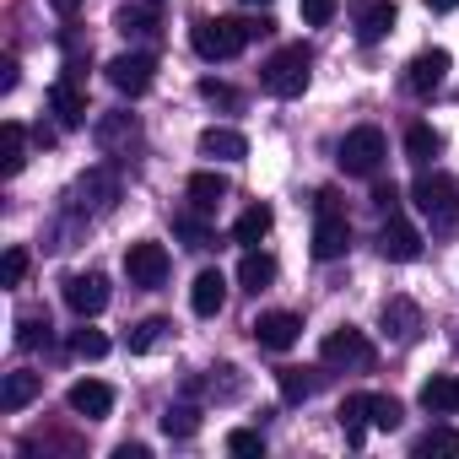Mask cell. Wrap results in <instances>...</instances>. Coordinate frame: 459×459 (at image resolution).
<instances>
[{"mask_svg":"<svg viewBox=\"0 0 459 459\" xmlns=\"http://www.w3.org/2000/svg\"><path fill=\"white\" fill-rule=\"evenodd\" d=\"M49 6H55L60 17H76V12H82V0H49Z\"/></svg>","mask_w":459,"mask_h":459,"instance_id":"obj_46","label":"cell"},{"mask_svg":"<svg viewBox=\"0 0 459 459\" xmlns=\"http://www.w3.org/2000/svg\"><path fill=\"white\" fill-rule=\"evenodd\" d=\"M351 249V221L341 216V211H319V221H314V260H341Z\"/></svg>","mask_w":459,"mask_h":459,"instance_id":"obj_12","label":"cell"},{"mask_svg":"<svg viewBox=\"0 0 459 459\" xmlns=\"http://www.w3.org/2000/svg\"><path fill=\"white\" fill-rule=\"evenodd\" d=\"M271 33V22L265 17H255V22H233V17H205V22H195V33H189V44H195V55L200 60H233V55H244L255 39H265Z\"/></svg>","mask_w":459,"mask_h":459,"instance_id":"obj_1","label":"cell"},{"mask_svg":"<svg viewBox=\"0 0 459 459\" xmlns=\"http://www.w3.org/2000/svg\"><path fill=\"white\" fill-rule=\"evenodd\" d=\"M114 28L130 39V33H152V28H157V17H152L146 6H119V12H114Z\"/></svg>","mask_w":459,"mask_h":459,"instance_id":"obj_34","label":"cell"},{"mask_svg":"<svg viewBox=\"0 0 459 459\" xmlns=\"http://www.w3.org/2000/svg\"><path fill=\"white\" fill-rule=\"evenodd\" d=\"M271 281H276V260L260 255V249H249L244 265H238V287H244V292H265Z\"/></svg>","mask_w":459,"mask_h":459,"instance_id":"obj_25","label":"cell"},{"mask_svg":"<svg viewBox=\"0 0 459 459\" xmlns=\"http://www.w3.org/2000/svg\"><path fill=\"white\" fill-rule=\"evenodd\" d=\"M373 205H378L384 216H389V211H400V189H394V184H373Z\"/></svg>","mask_w":459,"mask_h":459,"instance_id":"obj_42","label":"cell"},{"mask_svg":"<svg viewBox=\"0 0 459 459\" xmlns=\"http://www.w3.org/2000/svg\"><path fill=\"white\" fill-rule=\"evenodd\" d=\"M319 357H325L330 368H357V373H368V368L378 362V351H373V341H368L362 330H351V325H341V330H330V335H325V346H319Z\"/></svg>","mask_w":459,"mask_h":459,"instance_id":"obj_5","label":"cell"},{"mask_svg":"<svg viewBox=\"0 0 459 459\" xmlns=\"http://www.w3.org/2000/svg\"><path fill=\"white\" fill-rule=\"evenodd\" d=\"M249 335H255L265 351H292V346H298V335H303V319H298V314H287V308H271V314H260V319L249 325Z\"/></svg>","mask_w":459,"mask_h":459,"instance_id":"obj_11","label":"cell"},{"mask_svg":"<svg viewBox=\"0 0 459 459\" xmlns=\"http://www.w3.org/2000/svg\"><path fill=\"white\" fill-rule=\"evenodd\" d=\"M276 384H281V400H287V405H303V400L314 394V378H308L303 368H281Z\"/></svg>","mask_w":459,"mask_h":459,"instance_id":"obj_33","label":"cell"},{"mask_svg":"<svg viewBox=\"0 0 459 459\" xmlns=\"http://www.w3.org/2000/svg\"><path fill=\"white\" fill-rule=\"evenodd\" d=\"M416 400H421L427 416H454V411H459V378H454V373H432Z\"/></svg>","mask_w":459,"mask_h":459,"instance_id":"obj_18","label":"cell"},{"mask_svg":"<svg viewBox=\"0 0 459 459\" xmlns=\"http://www.w3.org/2000/svg\"><path fill=\"white\" fill-rule=\"evenodd\" d=\"M448 454H459V432L454 427H432V432L416 437V459H448Z\"/></svg>","mask_w":459,"mask_h":459,"instance_id":"obj_28","label":"cell"},{"mask_svg":"<svg viewBox=\"0 0 459 459\" xmlns=\"http://www.w3.org/2000/svg\"><path fill=\"white\" fill-rule=\"evenodd\" d=\"M103 71H108V87H114V92H125V98H141V92H152V82H157V60H152V55H141V49L114 55Z\"/></svg>","mask_w":459,"mask_h":459,"instance_id":"obj_6","label":"cell"},{"mask_svg":"<svg viewBox=\"0 0 459 459\" xmlns=\"http://www.w3.org/2000/svg\"><path fill=\"white\" fill-rule=\"evenodd\" d=\"M49 341V314H22L17 319V346H39Z\"/></svg>","mask_w":459,"mask_h":459,"instance_id":"obj_38","label":"cell"},{"mask_svg":"<svg viewBox=\"0 0 459 459\" xmlns=\"http://www.w3.org/2000/svg\"><path fill=\"white\" fill-rule=\"evenodd\" d=\"M378 325H384V335H389V341H411V335L421 330V308H416L411 298H389V303H384V314H378Z\"/></svg>","mask_w":459,"mask_h":459,"instance_id":"obj_19","label":"cell"},{"mask_svg":"<svg viewBox=\"0 0 459 459\" xmlns=\"http://www.w3.org/2000/svg\"><path fill=\"white\" fill-rule=\"evenodd\" d=\"M378 255L384 260H394V265H411V260H421V233L400 216V211H389L384 216V227H378Z\"/></svg>","mask_w":459,"mask_h":459,"instance_id":"obj_8","label":"cell"},{"mask_svg":"<svg viewBox=\"0 0 459 459\" xmlns=\"http://www.w3.org/2000/svg\"><path fill=\"white\" fill-rule=\"evenodd\" d=\"M189 308H195L200 319H216V314L227 308V276H221V271H200L195 287H189Z\"/></svg>","mask_w":459,"mask_h":459,"instance_id":"obj_15","label":"cell"},{"mask_svg":"<svg viewBox=\"0 0 459 459\" xmlns=\"http://www.w3.org/2000/svg\"><path fill=\"white\" fill-rule=\"evenodd\" d=\"M71 351H76V357H87V362H98V357H108V335L82 325V330L71 335Z\"/></svg>","mask_w":459,"mask_h":459,"instance_id":"obj_35","label":"cell"},{"mask_svg":"<svg viewBox=\"0 0 459 459\" xmlns=\"http://www.w3.org/2000/svg\"><path fill=\"white\" fill-rule=\"evenodd\" d=\"M368 421H373L378 432H394V427L405 421V405H400L394 394H368Z\"/></svg>","mask_w":459,"mask_h":459,"instance_id":"obj_30","label":"cell"},{"mask_svg":"<svg viewBox=\"0 0 459 459\" xmlns=\"http://www.w3.org/2000/svg\"><path fill=\"white\" fill-rule=\"evenodd\" d=\"M200 98H205V103H216V108H238V92L227 87V82H216V76H205V82H200Z\"/></svg>","mask_w":459,"mask_h":459,"instance_id":"obj_40","label":"cell"},{"mask_svg":"<svg viewBox=\"0 0 459 459\" xmlns=\"http://www.w3.org/2000/svg\"><path fill=\"white\" fill-rule=\"evenodd\" d=\"M22 162H28V130L17 119H6L0 125V178H17Z\"/></svg>","mask_w":459,"mask_h":459,"instance_id":"obj_22","label":"cell"},{"mask_svg":"<svg viewBox=\"0 0 459 459\" xmlns=\"http://www.w3.org/2000/svg\"><path fill=\"white\" fill-rule=\"evenodd\" d=\"M71 411L76 416H87V421H103L108 411H114V389L103 384V378H82V384H71Z\"/></svg>","mask_w":459,"mask_h":459,"instance_id":"obj_14","label":"cell"},{"mask_svg":"<svg viewBox=\"0 0 459 459\" xmlns=\"http://www.w3.org/2000/svg\"><path fill=\"white\" fill-rule=\"evenodd\" d=\"M384 157H389V141H384L378 125H357V130H346V141H341V152H335V162H341L346 178H373V173L384 168Z\"/></svg>","mask_w":459,"mask_h":459,"instance_id":"obj_3","label":"cell"},{"mask_svg":"<svg viewBox=\"0 0 459 459\" xmlns=\"http://www.w3.org/2000/svg\"><path fill=\"white\" fill-rule=\"evenodd\" d=\"M114 459H152V448H146V443H119Z\"/></svg>","mask_w":459,"mask_h":459,"instance_id":"obj_44","label":"cell"},{"mask_svg":"<svg viewBox=\"0 0 459 459\" xmlns=\"http://www.w3.org/2000/svg\"><path fill=\"white\" fill-rule=\"evenodd\" d=\"M22 281H28V249L12 244L6 260H0V287H22Z\"/></svg>","mask_w":459,"mask_h":459,"instance_id":"obj_36","label":"cell"},{"mask_svg":"<svg viewBox=\"0 0 459 459\" xmlns=\"http://www.w3.org/2000/svg\"><path fill=\"white\" fill-rule=\"evenodd\" d=\"M448 49H421V55H411V65H405V87L416 92V98H432L443 82H448Z\"/></svg>","mask_w":459,"mask_h":459,"instance_id":"obj_10","label":"cell"},{"mask_svg":"<svg viewBox=\"0 0 459 459\" xmlns=\"http://www.w3.org/2000/svg\"><path fill=\"white\" fill-rule=\"evenodd\" d=\"M437 152H443V135H437L432 125H411V130H405V157H411V162H421V168H427Z\"/></svg>","mask_w":459,"mask_h":459,"instance_id":"obj_26","label":"cell"},{"mask_svg":"<svg viewBox=\"0 0 459 459\" xmlns=\"http://www.w3.org/2000/svg\"><path fill=\"white\" fill-rule=\"evenodd\" d=\"M125 276H130V287L157 292V287L168 281V249H162V244H152V238L130 244V249H125Z\"/></svg>","mask_w":459,"mask_h":459,"instance_id":"obj_7","label":"cell"},{"mask_svg":"<svg viewBox=\"0 0 459 459\" xmlns=\"http://www.w3.org/2000/svg\"><path fill=\"white\" fill-rule=\"evenodd\" d=\"M65 308L82 314V319H98V314L108 308V276H98V271L65 276Z\"/></svg>","mask_w":459,"mask_h":459,"instance_id":"obj_9","label":"cell"},{"mask_svg":"<svg viewBox=\"0 0 459 459\" xmlns=\"http://www.w3.org/2000/svg\"><path fill=\"white\" fill-rule=\"evenodd\" d=\"M335 6H341V0H298V12H303L308 28H325V22L335 17Z\"/></svg>","mask_w":459,"mask_h":459,"instance_id":"obj_41","label":"cell"},{"mask_svg":"<svg viewBox=\"0 0 459 459\" xmlns=\"http://www.w3.org/2000/svg\"><path fill=\"white\" fill-rule=\"evenodd\" d=\"M125 141H135V119H130V114H103V119H98V146L114 152V146H125Z\"/></svg>","mask_w":459,"mask_h":459,"instance_id":"obj_29","label":"cell"},{"mask_svg":"<svg viewBox=\"0 0 459 459\" xmlns=\"http://www.w3.org/2000/svg\"><path fill=\"white\" fill-rule=\"evenodd\" d=\"M244 6H271V0H244Z\"/></svg>","mask_w":459,"mask_h":459,"instance_id":"obj_47","label":"cell"},{"mask_svg":"<svg viewBox=\"0 0 459 459\" xmlns=\"http://www.w3.org/2000/svg\"><path fill=\"white\" fill-rule=\"evenodd\" d=\"M200 157H216V162H244L249 157V141L238 130H227V125H211L200 130Z\"/></svg>","mask_w":459,"mask_h":459,"instance_id":"obj_16","label":"cell"},{"mask_svg":"<svg viewBox=\"0 0 459 459\" xmlns=\"http://www.w3.org/2000/svg\"><path fill=\"white\" fill-rule=\"evenodd\" d=\"M173 227H178V238H184V249H205V244H211V233H205V221H200V211L178 216Z\"/></svg>","mask_w":459,"mask_h":459,"instance_id":"obj_39","label":"cell"},{"mask_svg":"<svg viewBox=\"0 0 459 459\" xmlns=\"http://www.w3.org/2000/svg\"><path fill=\"white\" fill-rule=\"evenodd\" d=\"M394 22H400L394 0H368L362 17H357V39H362V44H378V39H389V33H394Z\"/></svg>","mask_w":459,"mask_h":459,"instance_id":"obj_20","label":"cell"},{"mask_svg":"<svg viewBox=\"0 0 459 459\" xmlns=\"http://www.w3.org/2000/svg\"><path fill=\"white\" fill-rule=\"evenodd\" d=\"M71 195H76L82 211H87V205H92V211H114V200H119V173H114V168H87Z\"/></svg>","mask_w":459,"mask_h":459,"instance_id":"obj_13","label":"cell"},{"mask_svg":"<svg viewBox=\"0 0 459 459\" xmlns=\"http://www.w3.org/2000/svg\"><path fill=\"white\" fill-rule=\"evenodd\" d=\"M168 330H173L168 319H141V325L130 330V351H135V357H146V351H157V346L168 341Z\"/></svg>","mask_w":459,"mask_h":459,"instance_id":"obj_31","label":"cell"},{"mask_svg":"<svg viewBox=\"0 0 459 459\" xmlns=\"http://www.w3.org/2000/svg\"><path fill=\"white\" fill-rule=\"evenodd\" d=\"M421 6H427L432 17H448V12H459V0H421Z\"/></svg>","mask_w":459,"mask_h":459,"instance_id":"obj_45","label":"cell"},{"mask_svg":"<svg viewBox=\"0 0 459 459\" xmlns=\"http://www.w3.org/2000/svg\"><path fill=\"white\" fill-rule=\"evenodd\" d=\"M17 71H22V65H17V55L0 60V92H12V87H17Z\"/></svg>","mask_w":459,"mask_h":459,"instance_id":"obj_43","label":"cell"},{"mask_svg":"<svg viewBox=\"0 0 459 459\" xmlns=\"http://www.w3.org/2000/svg\"><path fill=\"white\" fill-rule=\"evenodd\" d=\"M162 432L168 437H195L200 432V411L195 405H168L162 411Z\"/></svg>","mask_w":459,"mask_h":459,"instance_id":"obj_32","label":"cell"},{"mask_svg":"<svg viewBox=\"0 0 459 459\" xmlns=\"http://www.w3.org/2000/svg\"><path fill=\"white\" fill-rule=\"evenodd\" d=\"M411 200H416L421 216L454 221V216H459V178H454V173H421V178L411 184Z\"/></svg>","mask_w":459,"mask_h":459,"instance_id":"obj_4","label":"cell"},{"mask_svg":"<svg viewBox=\"0 0 459 459\" xmlns=\"http://www.w3.org/2000/svg\"><path fill=\"white\" fill-rule=\"evenodd\" d=\"M39 394H44V373L17 368V373H6V384H0V411H22V405H33Z\"/></svg>","mask_w":459,"mask_h":459,"instance_id":"obj_21","label":"cell"},{"mask_svg":"<svg viewBox=\"0 0 459 459\" xmlns=\"http://www.w3.org/2000/svg\"><path fill=\"white\" fill-rule=\"evenodd\" d=\"M308 76H314V49H308V44H287V49H276V55L260 65V87H265L271 98H303Z\"/></svg>","mask_w":459,"mask_h":459,"instance_id":"obj_2","label":"cell"},{"mask_svg":"<svg viewBox=\"0 0 459 459\" xmlns=\"http://www.w3.org/2000/svg\"><path fill=\"white\" fill-rule=\"evenodd\" d=\"M341 427H346V443H362L368 437V394H346L341 400Z\"/></svg>","mask_w":459,"mask_h":459,"instance_id":"obj_27","label":"cell"},{"mask_svg":"<svg viewBox=\"0 0 459 459\" xmlns=\"http://www.w3.org/2000/svg\"><path fill=\"white\" fill-rule=\"evenodd\" d=\"M227 200V178L221 173H189V205L200 211V216H216V205Z\"/></svg>","mask_w":459,"mask_h":459,"instance_id":"obj_23","label":"cell"},{"mask_svg":"<svg viewBox=\"0 0 459 459\" xmlns=\"http://www.w3.org/2000/svg\"><path fill=\"white\" fill-rule=\"evenodd\" d=\"M271 221H276V216H271V205H249V211L233 221V244H244V249H260V238L271 233Z\"/></svg>","mask_w":459,"mask_h":459,"instance_id":"obj_24","label":"cell"},{"mask_svg":"<svg viewBox=\"0 0 459 459\" xmlns=\"http://www.w3.org/2000/svg\"><path fill=\"white\" fill-rule=\"evenodd\" d=\"M227 454H244V459H255V454H265V437H260L255 427H233V432H227Z\"/></svg>","mask_w":459,"mask_h":459,"instance_id":"obj_37","label":"cell"},{"mask_svg":"<svg viewBox=\"0 0 459 459\" xmlns=\"http://www.w3.org/2000/svg\"><path fill=\"white\" fill-rule=\"evenodd\" d=\"M49 108L60 114V125H87V92L76 87V71L49 87Z\"/></svg>","mask_w":459,"mask_h":459,"instance_id":"obj_17","label":"cell"}]
</instances>
